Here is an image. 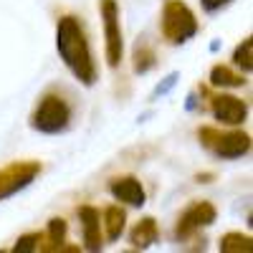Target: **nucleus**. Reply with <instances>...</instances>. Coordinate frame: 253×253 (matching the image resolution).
Wrapping results in <instances>:
<instances>
[{
    "label": "nucleus",
    "mask_w": 253,
    "mask_h": 253,
    "mask_svg": "<svg viewBox=\"0 0 253 253\" xmlns=\"http://www.w3.org/2000/svg\"><path fill=\"white\" fill-rule=\"evenodd\" d=\"M230 61H233V66L243 74H251L253 71V38H243L241 43L233 48V56H230Z\"/></svg>",
    "instance_id": "nucleus-17"
},
{
    "label": "nucleus",
    "mask_w": 253,
    "mask_h": 253,
    "mask_svg": "<svg viewBox=\"0 0 253 253\" xmlns=\"http://www.w3.org/2000/svg\"><path fill=\"white\" fill-rule=\"evenodd\" d=\"M218 218V210L210 200H195L190 208L182 210V215L177 218V225H175V238L177 241H187L193 238L198 230L213 225Z\"/></svg>",
    "instance_id": "nucleus-7"
},
{
    "label": "nucleus",
    "mask_w": 253,
    "mask_h": 253,
    "mask_svg": "<svg viewBox=\"0 0 253 253\" xmlns=\"http://www.w3.org/2000/svg\"><path fill=\"white\" fill-rule=\"evenodd\" d=\"M99 15L104 23V53H107L109 69H119L124 58V38H122V23H119V5L117 0H99Z\"/></svg>",
    "instance_id": "nucleus-5"
},
{
    "label": "nucleus",
    "mask_w": 253,
    "mask_h": 253,
    "mask_svg": "<svg viewBox=\"0 0 253 253\" xmlns=\"http://www.w3.org/2000/svg\"><path fill=\"white\" fill-rule=\"evenodd\" d=\"M43 170V165L38 160H18L5 167H0V203L13 198L15 193L26 190Z\"/></svg>",
    "instance_id": "nucleus-6"
},
{
    "label": "nucleus",
    "mask_w": 253,
    "mask_h": 253,
    "mask_svg": "<svg viewBox=\"0 0 253 253\" xmlns=\"http://www.w3.org/2000/svg\"><path fill=\"white\" fill-rule=\"evenodd\" d=\"M109 193L117 203H124L129 208H142L147 203V193L144 185L134 177V175H119L109 180Z\"/></svg>",
    "instance_id": "nucleus-9"
},
{
    "label": "nucleus",
    "mask_w": 253,
    "mask_h": 253,
    "mask_svg": "<svg viewBox=\"0 0 253 253\" xmlns=\"http://www.w3.org/2000/svg\"><path fill=\"white\" fill-rule=\"evenodd\" d=\"M101 228L107 233V241H119L126 228V213L122 205H107L101 213Z\"/></svg>",
    "instance_id": "nucleus-14"
},
{
    "label": "nucleus",
    "mask_w": 253,
    "mask_h": 253,
    "mask_svg": "<svg viewBox=\"0 0 253 253\" xmlns=\"http://www.w3.org/2000/svg\"><path fill=\"white\" fill-rule=\"evenodd\" d=\"M56 51L63 61L74 79L84 86H94L99 71H96V61L91 53V43H89V36L86 28H84L81 18L79 15H61L58 23H56Z\"/></svg>",
    "instance_id": "nucleus-1"
},
{
    "label": "nucleus",
    "mask_w": 253,
    "mask_h": 253,
    "mask_svg": "<svg viewBox=\"0 0 253 253\" xmlns=\"http://www.w3.org/2000/svg\"><path fill=\"white\" fill-rule=\"evenodd\" d=\"M220 253H251L253 251V238L241 230H228L220 238Z\"/></svg>",
    "instance_id": "nucleus-16"
},
{
    "label": "nucleus",
    "mask_w": 253,
    "mask_h": 253,
    "mask_svg": "<svg viewBox=\"0 0 253 253\" xmlns=\"http://www.w3.org/2000/svg\"><path fill=\"white\" fill-rule=\"evenodd\" d=\"M41 238H43V233H26V236H20L15 241V246H13V253H36Z\"/></svg>",
    "instance_id": "nucleus-19"
},
{
    "label": "nucleus",
    "mask_w": 253,
    "mask_h": 253,
    "mask_svg": "<svg viewBox=\"0 0 253 253\" xmlns=\"http://www.w3.org/2000/svg\"><path fill=\"white\" fill-rule=\"evenodd\" d=\"M66 233H69V223L63 218H51L43 238L38 243V251L41 253H61L63 243H66Z\"/></svg>",
    "instance_id": "nucleus-12"
},
{
    "label": "nucleus",
    "mask_w": 253,
    "mask_h": 253,
    "mask_svg": "<svg viewBox=\"0 0 253 253\" xmlns=\"http://www.w3.org/2000/svg\"><path fill=\"white\" fill-rule=\"evenodd\" d=\"M177 79H180V74L177 71H170V74H167L160 84H157V86L152 89V94H150V101H157L160 96H167V94H170L175 86H177Z\"/></svg>",
    "instance_id": "nucleus-18"
},
{
    "label": "nucleus",
    "mask_w": 253,
    "mask_h": 253,
    "mask_svg": "<svg viewBox=\"0 0 253 253\" xmlns=\"http://www.w3.org/2000/svg\"><path fill=\"white\" fill-rule=\"evenodd\" d=\"M203 96H208V109L215 122L225 126H241L248 119V104L230 94H210L208 89H200Z\"/></svg>",
    "instance_id": "nucleus-8"
},
{
    "label": "nucleus",
    "mask_w": 253,
    "mask_h": 253,
    "mask_svg": "<svg viewBox=\"0 0 253 253\" xmlns=\"http://www.w3.org/2000/svg\"><path fill=\"white\" fill-rule=\"evenodd\" d=\"M74 122V104L56 89H48L38 99L36 109L31 114V126L41 134H63L69 132Z\"/></svg>",
    "instance_id": "nucleus-2"
},
{
    "label": "nucleus",
    "mask_w": 253,
    "mask_h": 253,
    "mask_svg": "<svg viewBox=\"0 0 253 253\" xmlns=\"http://www.w3.org/2000/svg\"><path fill=\"white\" fill-rule=\"evenodd\" d=\"M162 38L172 46H182L198 33V18L187 8L185 0H165L160 15Z\"/></svg>",
    "instance_id": "nucleus-4"
},
{
    "label": "nucleus",
    "mask_w": 253,
    "mask_h": 253,
    "mask_svg": "<svg viewBox=\"0 0 253 253\" xmlns=\"http://www.w3.org/2000/svg\"><path fill=\"white\" fill-rule=\"evenodd\" d=\"M157 238H160V225H157V220L150 218V215L139 218V220L134 223V228L129 230V243H132L134 251H147L150 246L157 243Z\"/></svg>",
    "instance_id": "nucleus-11"
},
{
    "label": "nucleus",
    "mask_w": 253,
    "mask_h": 253,
    "mask_svg": "<svg viewBox=\"0 0 253 253\" xmlns=\"http://www.w3.org/2000/svg\"><path fill=\"white\" fill-rule=\"evenodd\" d=\"M79 223H81V238H84V248L96 253L104 248V238H101V213L94 205H81L76 210Z\"/></svg>",
    "instance_id": "nucleus-10"
},
{
    "label": "nucleus",
    "mask_w": 253,
    "mask_h": 253,
    "mask_svg": "<svg viewBox=\"0 0 253 253\" xmlns=\"http://www.w3.org/2000/svg\"><path fill=\"white\" fill-rule=\"evenodd\" d=\"M230 3H233V0H200V5H203L205 13H218L225 5H230Z\"/></svg>",
    "instance_id": "nucleus-20"
},
{
    "label": "nucleus",
    "mask_w": 253,
    "mask_h": 253,
    "mask_svg": "<svg viewBox=\"0 0 253 253\" xmlns=\"http://www.w3.org/2000/svg\"><path fill=\"white\" fill-rule=\"evenodd\" d=\"M213 177H215L213 172H200V175H195V180H198V182H208V180H213Z\"/></svg>",
    "instance_id": "nucleus-21"
},
{
    "label": "nucleus",
    "mask_w": 253,
    "mask_h": 253,
    "mask_svg": "<svg viewBox=\"0 0 253 253\" xmlns=\"http://www.w3.org/2000/svg\"><path fill=\"white\" fill-rule=\"evenodd\" d=\"M246 74L236 71L233 66H225V63H218V66L210 69V86L213 89H241L246 86Z\"/></svg>",
    "instance_id": "nucleus-13"
},
{
    "label": "nucleus",
    "mask_w": 253,
    "mask_h": 253,
    "mask_svg": "<svg viewBox=\"0 0 253 253\" xmlns=\"http://www.w3.org/2000/svg\"><path fill=\"white\" fill-rule=\"evenodd\" d=\"M198 139L218 160H241L251 152V134L238 129V126H233V129L198 126Z\"/></svg>",
    "instance_id": "nucleus-3"
},
{
    "label": "nucleus",
    "mask_w": 253,
    "mask_h": 253,
    "mask_svg": "<svg viewBox=\"0 0 253 253\" xmlns=\"http://www.w3.org/2000/svg\"><path fill=\"white\" fill-rule=\"evenodd\" d=\"M155 66H157V53H155L152 43L147 38H139L134 51H132V69H134V74L144 76V74H150Z\"/></svg>",
    "instance_id": "nucleus-15"
}]
</instances>
